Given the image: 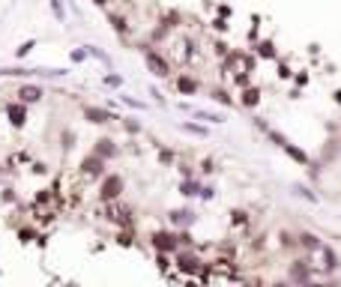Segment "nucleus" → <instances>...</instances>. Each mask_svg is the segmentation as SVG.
<instances>
[{
    "instance_id": "1",
    "label": "nucleus",
    "mask_w": 341,
    "mask_h": 287,
    "mask_svg": "<svg viewBox=\"0 0 341 287\" xmlns=\"http://www.w3.org/2000/svg\"><path fill=\"white\" fill-rule=\"evenodd\" d=\"M186 111H189V114H195L197 120H207V123H222V120H225V114H215V111H204V108H192V105H186Z\"/></svg>"
},
{
    "instance_id": "2",
    "label": "nucleus",
    "mask_w": 341,
    "mask_h": 287,
    "mask_svg": "<svg viewBox=\"0 0 341 287\" xmlns=\"http://www.w3.org/2000/svg\"><path fill=\"white\" fill-rule=\"evenodd\" d=\"M147 66L153 69V75H159V78H162V75H168V63L162 60L159 54H153V51L147 54Z\"/></svg>"
},
{
    "instance_id": "3",
    "label": "nucleus",
    "mask_w": 341,
    "mask_h": 287,
    "mask_svg": "<svg viewBox=\"0 0 341 287\" xmlns=\"http://www.w3.org/2000/svg\"><path fill=\"white\" fill-rule=\"evenodd\" d=\"M120 189H123V179H120V176H108L105 186H102V194H105V197H117Z\"/></svg>"
},
{
    "instance_id": "4",
    "label": "nucleus",
    "mask_w": 341,
    "mask_h": 287,
    "mask_svg": "<svg viewBox=\"0 0 341 287\" xmlns=\"http://www.w3.org/2000/svg\"><path fill=\"white\" fill-rule=\"evenodd\" d=\"M18 96H21V102H36L42 96V90L39 87H21V90H18Z\"/></svg>"
},
{
    "instance_id": "5",
    "label": "nucleus",
    "mask_w": 341,
    "mask_h": 287,
    "mask_svg": "<svg viewBox=\"0 0 341 287\" xmlns=\"http://www.w3.org/2000/svg\"><path fill=\"white\" fill-rule=\"evenodd\" d=\"M9 117H12V123H15V126H24V108L12 105V108H9Z\"/></svg>"
},
{
    "instance_id": "6",
    "label": "nucleus",
    "mask_w": 341,
    "mask_h": 287,
    "mask_svg": "<svg viewBox=\"0 0 341 287\" xmlns=\"http://www.w3.org/2000/svg\"><path fill=\"white\" fill-rule=\"evenodd\" d=\"M90 120H93V123H105V120H111V117H108L105 111H96V108H87V111H84Z\"/></svg>"
},
{
    "instance_id": "7",
    "label": "nucleus",
    "mask_w": 341,
    "mask_h": 287,
    "mask_svg": "<svg viewBox=\"0 0 341 287\" xmlns=\"http://www.w3.org/2000/svg\"><path fill=\"white\" fill-rule=\"evenodd\" d=\"M177 87L183 90V93H195V90H197V84H195L192 78H179V81H177Z\"/></svg>"
},
{
    "instance_id": "8",
    "label": "nucleus",
    "mask_w": 341,
    "mask_h": 287,
    "mask_svg": "<svg viewBox=\"0 0 341 287\" xmlns=\"http://www.w3.org/2000/svg\"><path fill=\"white\" fill-rule=\"evenodd\" d=\"M156 245H159V248H174V239L165 237V233H159V237H156Z\"/></svg>"
},
{
    "instance_id": "9",
    "label": "nucleus",
    "mask_w": 341,
    "mask_h": 287,
    "mask_svg": "<svg viewBox=\"0 0 341 287\" xmlns=\"http://www.w3.org/2000/svg\"><path fill=\"white\" fill-rule=\"evenodd\" d=\"M171 219H174L177 224H186V222H192V215H189V212H183V209H179V212H171Z\"/></svg>"
},
{
    "instance_id": "10",
    "label": "nucleus",
    "mask_w": 341,
    "mask_h": 287,
    "mask_svg": "<svg viewBox=\"0 0 341 287\" xmlns=\"http://www.w3.org/2000/svg\"><path fill=\"white\" fill-rule=\"evenodd\" d=\"M284 150L291 153V156H293L296 161H305V153H302V150H296V147H291V144H287V141H284Z\"/></svg>"
},
{
    "instance_id": "11",
    "label": "nucleus",
    "mask_w": 341,
    "mask_h": 287,
    "mask_svg": "<svg viewBox=\"0 0 341 287\" xmlns=\"http://www.w3.org/2000/svg\"><path fill=\"white\" fill-rule=\"evenodd\" d=\"M302 245H309V248H320L317 237H311V233H305V237H302Z\"/></svg>"
},
{
    "instance_id": "12",
    "label": "nucleus",
    "mask_w": 341,
    "mask_h": 287,
    "mask_svg": "<svg viewBox=\"0 0 341 287\" xmlns=\"http://www.w3.org/2000/svg\"><path fill=\"white\" fill-rule=\"evenodd\" d=\"M323 257H326V269L335 266V255H332V248H323Z\"/></svg>"
},
{
    "instance_id": "13",
    "label": "nucleus",
    "mask_w": 341,
    "mask_h": 287,
    "mask_svg": "<svg viewBox=\"0 0 341 287\" xmlns=\"http://www.w3.org/2000/svg\"><path fill=\"white\" fill-rule=\"evenodd\" d=\"M51 9H54V15H57V21H63V6H60V0H51Z\"/></svg>"
},
{
    "instance_id": "14",
    "label": "nucleus",
    "mask_w": 341,
    "mask_h": 287,
    "mask_svg": "<svg viewBox=\"0 0 341 287\" xmlns=\"http://www.w3.org/2000/svg\"><path fill=\"white\" fill-rule=\"evenodd\" d=\"M186 132H195V135H207V129H201V126H192V123H183Z\"/></svg>"
},
{
    "instance_id": "15",
    "label": "nucleus",
    "mask_w": 341,
    "mask_h": 287,
    "mask_svg": "<svg viewBox=\"0 0 341 287\" xmlns=\"http://www.w3.org/2000/svg\"><path fill=\"white\" fill-rule=\"evenodd\" d=\"M291 278H293V281H302V278H305V266H296L293 272H291Z\"/></svg>"
},
{
    "instance_id": "16",
    "label": "nucleus",
    "mask_w": 341,
    "mask_h": 287,
    "mask_svg": "<svg viewBox=\"0 0 341 287\" xmlns=\"http://www.w3.org/2000/svg\"><path fill=\"white\" fill-rule=\"evenodd\" d=\"M258 102V93H255V90H251V93H245V105H255Z\"/></svg>"
},
{
    "instance_id": "17",
    "label": "nucleus",
    "mask_w": 341,
    "mask_h": 287,
    "mask_svg": "<svg viewBox=\"0 0 341 287\" xmlns=\"http://www.w3.org/2000/svg\"><path fill=\"white\" fill-rule=\"evenodd\" d=\"M30 48H33V42H24V45H21V48H18V57H24V54H27V51H30Z\"/></svg>"
},
{
    "instance_id": "18",
    "label": "nucleus",
    "mask_w": 341,
    "mask_h": 287,
    "mask_svg": "<svg viewBox=\"0 0 341 287\" xmlns=\"http://www.w3.org/2000/svg\"><path fill=\"white\" fill-rule=\"evenodd\" d=\"M102 153H105V156H111V153H114V150H111V141H102Z\"/></svg>"
},
{
    "instance_id": "19",
    "label": "nucleus",
    "mask_w": 341,
    "mask_h": 287,
    "mask_svg": "<svg viewBox=\"0 0 341 287\" xmlns=\"http://www.w3.org/2000/svg\"><path fill=\"white\" fill-rule=\"evenodd\" d=\"M96 3H102V0H96Z\"/></svg>"
}]
</instances>
